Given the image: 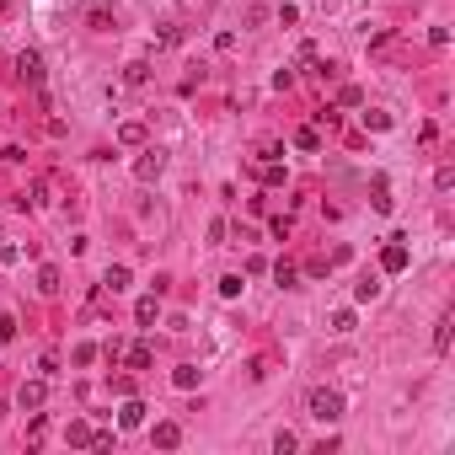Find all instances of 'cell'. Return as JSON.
<instances>
[{
    "label": "cell",
    "mask_w": 455,
    "mask_h": 455,
    "mask_svg": "<svg viewBox=\"0 0 455 455\" xmlns=\"http://www.w3.org/2000/svg\"><path fill=\"white\" fill-rule=\"evenodd\" d=\"M305 412H311L316 423H337V418H343V391H332V386H311Z\"/></svg>",
    "instance_id": "1"
},
{
    "label": "cell",
    "mask_w": 455,
    "mask_h": 455,
    "mask_svg": "<svg viewBox=\"0 0 455 455\" xmlns=\"http://www.w3.org/2000/svg\"><path fill=\"white\" fill-rule=\"evenodd\" d=\"M408 263H412V252H408V236H391V241L381 247V268H386V274H402Z\"/></svg>",
    "instance_id": "2"
},
{
    "label": "cell",
    "mask_w": 455,
    "mask_h": 455,
    "mask_svg": "<svg viewBox=\"0 0 455 455\" xmlns=\"http://www.w3.org/2000/svg\"><path fill=\"white\" fill-rule=\"evenodd\" d=\"M161 172H167V156H161V150H145V156L134 161V177H140V182H156Z\"/></svg>",
    "instance_id": "3"
},
{
    "label": "cell",
    "mask_w": 455,
    "mask_h": 455,
    "mask_svg": "<svg viewBox=\"0 0 455 455\" xmlns=\"http://www.w3.org/2000/svg\"><path fill=\"white\" fill-rule=\"evenodd\" d=\"M16 75H22L27 86H38V81H43V60H38L33 48H22V54H16Z\"/></svg>",
    "instance_id": "4"
},
{
    "label": "cell",
    "mask_w": 455,
    "mask_h": 455,
    "mask_svg": "<svg viewBox=\"0 0 455 455\" xmlns=\"http://www.w3.org/2000/svg\"><path fill=\"white\" fill-rule=\"evenodd\" d=\"M16 402H22V408H43V402H48V375H43V381H22Z\"/></svg>",
    "instance_id": "5"
},
{
    "label": "cell",
    "mask_w": 455,
    "mask_h": 455,
    "mask_svg": "<svg viewBox=\"0 0 455 455\" xmlns=\"http://www.w3.org/2000/svg\"><path fill=\"white\" fill-rule=\"evenodd\" d=\"M150 439H156V450H177V444H182V429H177V423H156V429H150Z\"/></svg>",
    "instance_id": "6"
},
{
    "label": "cell",
    "mask_w": 455,
    "mask_h": 455,
    "mask_svg": "<svg viewBox=\"0 0 455 455\" xmlns=\"http://www.w3.org/2000/svg\"><path fill=\"white\" fill-rule=\"evenodd\" d=\"M145 412H150V408L129 396V402H123V412H118V429H145Z\"/></svg>",
    "instance_id": "7"
},
{
    "label": "cell",
    "mask_w": 455,
    "mask_h": 455,
    "mask_svg": "<svg viewBox=\"0 0 455 455\" xmlns=\"http://www.w3.org/2000/svg\"><path fill=\"white\" fill-rule=\"evenodd\" d=\"M156 316H161V300H156V295H145L140 305H134V322H140V327H150Z\"/></svg>",
    "instance_id": "8"
},
{
    "label": "cell",
    "mask_w": 455,
    "mask_h": 455,
    "mask_svg": "<svg viewBox=\"0 0 455 455\" xmlns=\"http://www.w3.org/2000/svg\"><path fill=\"white\" fill-rule=\"evenodd\" d=\"M129 364H134V370H150V364H156V348H150V343H134L129 348Z\"/></svg>",
    "instance_id": "9"
},
{
    "label": "cell",
    "mask_w": 455,
    "mask_h": 455,
    "mask_svg": "<svg viewBox=\"0 0 455 455\" xmlns=\"http://www.w3.org/2000/svg\"><path fill=\"white\" fill-rule=\"evenodd\" d=\"M172 386L193 391V386H198V364H177V370H172Z\"/></svg>",
    "instance_id": "10"
},
{
    "label": "cell",
    "mask_w": 455,
    "mask_h": 455,
    "mask_svg": "<svg viewBox=\"0 0 455 455\" xmlns=\"http://www.w3.org/2000/svg\"><path fill=\"white\" fill-rule=\"evenodd\" d=\"M123 81H129V86H145V81H150V64H145V60L123 64Z\"/></svg>",
    "instance_id": "11"
},
{
    "label": "cell",
    "mask_w": 455,
    "mask_h": 455,
    "mask_svg": "<svg viewBox=\"0 0 455 455\" xmlns=\"http://www.w3.org/2000/svg\"><path fill=\"white\" fill-rule=\"evenodd\" d=\"M64 439H70V444H81V450H86V444L96 439V429H91V423H70V434H64Z\"/></svg>",
    "instance_id": "12"
},
{
    "label": "cell",
    "mask_w": 455,
    "mask_h": 455,
    "mask_svg": "<svg viewBox=\"0 0 455 455\" xmlns=\"http://www.w3.org/2000/svg\"><path fill=\"white\" fill-rule=\"evenodd\" d=\"M375 209L391 215V182H386V177H375Z\"/></svg>",
    "instance_id": "13"
},
{
    "label": "cell",
    "mask_w": 455,
    "mask_h": 455,
    "mask_svg": "<svg viewBox=\"0 0 455 455\" xmlns=\"http://www.w3.org/2000/svg\"><path fill=\"white\" fill-rule=\"evenodd\" d=\"M444 348H450V316L434 322V354H444Z\"/></svg>",
    "instance_id": "14"
},
{
    "label": "cell",
    "mask_w": 455,
    "mask_h": 455,
    "mask_svg": "<svg viewBox=\"0 0 455 455\" xmlns=\"http://www.w3.org/2000/svg\"><path fill=\"white\" fill-rule=\"evenodd\" d=\"M102 284H108L113 295H118V289H129V268H123V263H118V268H108V279H102Z\"/></svg>",
    "instance_id": "15"
},
{
    "label": "cell",
    "mask_w": 455,
    "mask_h": 455,
    "mask_svg": "<svg viewBox=\"0 0 455 455\" xmlns=\"http://www.w3.org/2000/svg\"><path fill=\"white\" fill-rule=\"evenodd\" d=\"M118 145H145V123H123V129H118Z\"/></svg>",
    "instance_id": "16"
},
{
    "label": "cell",
    "mask_w": 455,
    "mask_h": 455,
    "mask_svg": "<svg viewBox=\"0 0 455 455\" xmlns=\"http://www.w3.org/2000/svg\"><path fill=\"white\" fill-rule=\"evenodd\" d=\"M38 289L54 295V289H60V268H38Z\"/></svg>",
    "instance_id": "17"
},
{
    "label": "cell",
    "mask_w": 455,
    "mask_h": 455,
    "mask_svg": "<svg viewBox=\"0 0 455 455\" xmlns=\"http://www.w3.org/2000/svg\"><path fill=\"white\" fill-rule=\"evenodd\" d=\"M96 354H102V359H108V364H118V359H123V337H108V343L96 348Z\"/></svg>",
    "instance_id": "18"
},
{
    "label": "cell",
    "mask_w": 455,
    "mask_h": 455,
    "mask_svg": "<svg viewBox=\"0 0 455 455\" xmlns=\"http://www.w3.org/2000/svg\"><path fill=\"white\" fill-rule=\"evenodd\" d=\"M295 145H300V150H322V134H316V129H295Z\"/></svg>",
    "instance_id": "19"
},
{
    "label": "cell",
    "mask_w": 455,
    "mask_h": 455,
    "mask_svg": "<svg viewBox=\"0 0 455 455\" xmlns=\"http://www.w3.org/2000/svg\"><path fill=\"white\" fill-rule=\"evenodd\" d=\"M274 279H279V284H284V289H295V263H274Z\"/></svg>",
    "instance_id": "20"
},
{
    "label": "cell",
    "mask_w": 455,
    "mask_h": 455,
    "mask_svg": "<svg viewBox=\"0 0 455 455\" xmlns=\"http://www.w3.org/2000/svg\"><path fill=\"white\" fill-rule=\"evenodd\" d=\"M364 123H370V129H375V134H381V129H391V113H381V108H370V113H364Z\"/></svg>",
    "instance_id": "21"
},
{
    "label": "cell",
    "mask_w": 455,
    "mask_h": 455,
    "mask_svg": "<svg viewBox=\"0 0 455 455\" xmlns=\"http://www.w3.org/2000/svg\"><path fill=\"white\" fill-rule=\"evenodd\" d=\"M156 43H161V48H177V43H182V27H161Z\"/></svg>",
    "instance_id": "22"
},
{
    "label": "cell",
    "mask_w": 455,
    "mask_h": 455,
    "mask_svg": "<svg viewBox=\"0 0 455 455\" xmlns=\"http://www.w3.org/2000/svg\"><path fill=\"white\" fill-rule=\"evenodd\" d=\"M220 295L236 300V295H241V274H225V279H220Z\"/></svg>",
    "instance_id": "23"
},
{
    "label": "cell",
    "mask_w": 455,
    "mask_h": 455,
    "mask_svg": "<svg viewBox=\"0 0 455 455\" xmlns=\"http://www.w3.org/2000/svg\"><path fill=\"white\" fill-rule=\"evenodd\" d=\"M295 444H300V439H295V434H289V429H279V434H274V450H279V455H289V450H295Z\"/></svg>",
    "instance_id": "24"
},
{
    "label": "cell",
    "mask_w": 455,
    "mask_h": 455,
    "mask_svg": "<svg viewBox=\"0 0 455 455\" xmlns=\"http://www.w3.org/2000/svg\"><path fill=\"white\" fill-rule=\"evenodd\" d=\"M263 182H268V188H279V182H284V167H279V161H268V167H263Z\"/></svg>",
    "instance_id": "25"
},
{
    "label": "cell",
    "mask_w": 455,
    "mask_h": 455,
    "mask_svg": "<svg viewBox=\"0 0 455 455\" xmlns=\"http://www.w3.org/2000/svg\"><path fill=\"white\" fill-rule=\"evenodd\" d=\"M434 188L450 193V188H455V172H450V167H439V172H434Z\"/></svg>",
    "instance_id": "26"
},
{
    "label": "cell",
    "mask_w": 455,
    "mask_h": 455,
    "mask_svg": "<svg viewBox=\"0 0 455 455\" xmlns=\"http://www.w3.org/2000/svg\"><path fill=\"white\" fill-rule=\"evenodd\" d=\"M332 332H354V311H332Z\"/></svg>",
    "instance_id": "27"
},
{
    "label": "cell",
    "mask_w": 455,
    "mask_h": 455,
    "mask_svg": "<svg viewBox=\"0 0 455 455\" xmlns=\"http://www.w3.org/2000/svg\"><path fill=\"white\" fill-rule=\"evenodd\" d=\"M86 22H91L96 33H108V6H91V16H86Z\"/></svg>",
    "instance_id": "28"
},
{
    "label": "cell",
    "mask_w": 455,
    "mask_h": 455,
    "mask_svg": "<svg viewBox=\"0 0 455 455\" xmlns=\"http://www.w3.org/2000/svg\"><path fill=\"white\" fill-rule=\"evenodd\" d=\"M354 295H359V300H375V295H381V279H364V284L354 289Z\"/></svg>",
    "instance_id": "29"
},
{
    "label": "cell",
    "mask_w": 455,
    "mask_h": 455,
    "mask_svg": "<svg viewBox=\"0 0 455 455\" xmlns=\"http://www.w3.org/2000/svg\"><path fill=\"white\" fill-rule=\"evenodd\" d=\"M16 337V316H0V343H11Z\"/></svg>",
    "instance_id": "30"
},
{
    "label": "cell",
    "mask_w": 455,
    "mask_h": 455,
    "mask_svg": "<svg viewBox=\"0 0 455 455\" xmlns=\"http://www.w3.org/2000/svg\"><path fill=\"white\" fill-rule=\"evenodd\" d=\"M0 6H6V0H0Z\"/></svg>",
    "instance_id": "31"
}]
</instances>
